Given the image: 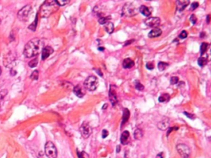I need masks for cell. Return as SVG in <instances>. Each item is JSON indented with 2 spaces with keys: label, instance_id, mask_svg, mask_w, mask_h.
Returning <instances> with one entry per match:
<instances>
[{
  "label": "cell",
  "instance_id": "cell-33",
  "mask_svg": "<svg viewBox=\"0 0 211 158\" xmlns=\"http://www.w3.org/2000/svg\"><path fill=\"white\" fill-rule=\"evenodd\" d=\"M178 82H179V78H178L177 77H172L170 80V83H171V85H175V84H177Z\"/></svg>",
  "mask_w": 211,
  "mask_h": 158
},
{
  "label": "cell",
  "instance_id": "cell-20",
  "mask_svg": "<svg viewBox=\"0 0 211 158\" xmlns=\"http://www.w3.org/2000/svg\"><path fill=\"white\" fill-rule=\"evenodd\" d=\"M130 111L128 109H124V112H123V117H122V123L121 125H123L125 123L128 121V119L130 118Z\"/></svg>",
  "mask_w": 211,
  "mask_h": 158
},
{
  "label": "cell",
  "instance_id": "cell-14",
  "mask_svg": "<svg viewBox=\"0 0 211 158\" xmlns=\"http://www.w3.org/2000/svg\"><path fill=\"white\" fill-rule=\"evenodd\" d=\"M189 1L188 0H180V1H177L176 3L177 4V8L178 11H182L185 8V7L187 6L189 4Z\"/></svg>",
  "mask_w": 211,
  "mask_h": 158
},
{
  "label": "cell",
  "instance_id": "cell-4",
  "mask_svg": "<svg viewBox=\"0 0 211 158\" xmlns=\"http://www.w3.org/2000/svg\"><path fill=\"white\" fill-rule=\"evenodd\" d=\"M84 88L87 89L90 92H93L97 88L98 86V80L95 76H89L84 81Z\"/></svg>",
  "mask_w": 211,
  "mask_h": 158
},
{
  "label": "cell",
  "instance_id": "cell-12",
  "mask_svg": "<svg viewBox=\"0 0 211 158\" xmlns=\"http://www.w3.org/2000/svg\"><path fill=\"white\" fill-rule=\"evenodd\" d=\"M54 52V50L50 46H46L45 48H43L42 52H41V59L43 60L46 59L52 53Z\"/></svg>",
  "mask_w": 211,
  "mask_h": 158
},
{
  "label": "cell",
  "instance_id": "cell-50",
  "mask_svg": "<svg viewBox=\"0 0 211 158\" xmlns=\"http://www.w3.org/2000/svg\"><path fill=\"white\" fill-rule=\"evenodd\" d=\"M204 36V32H201V35H200V37H203Z\"/></svg>",
  "mask_w": 211,
  "mask_h": 158
},
{
  "label": "cell",
  "instance_id": "cell-48",
  "mask_svg": "<svg viewBox=\"0 0 211 158\" xmlns=\"http://www.w3.org/2000/svg\"><path fill=\"white\" fill-rule=\"evenodd\" d=\"M97 72H98L97 73H98V74H100V76H102V73L101 72V70H97Z\"/></svg>",
  "mask_w": 211,
  "mask_h": 158
},
{
  "label": "cell",
  "instance_id": "cell-24",
  "mask_svg": "<svg viewBox=\"0 0 211 158\" xmlns=\"http://www.w3.org/2000/svg\"><path fill=\"white\" fill-rule=\"evenodd\" d=\"M111 19V17L108 16V17H101L98 20V22L101 25H104V24H106L108 22V21Z\"/></svg>",
  "mask_w": 211,
  "mask_h": 158
},
{
  "label": "cell",
  "instance_id": "cell-45",
  "mask_svg": "<svg viewBox=\"0 0 211 158\" xmlns=\"http://www.w3.org/2000/svg\"><path fill=\"white\" fill-rule=\"evenodd\" d=\"M210 15L207 16V23H210Z\"/></svg>",
  "mask_w": 211,
  "mask_h": 158
},
{
  "label": "cell",
  "instance_id": "cell-31",
  "mask_svg": "<svg viewBox=\"0 0 211 158\" xmlns=\"http://www.w3.org/2000/svg\"><path fill=\"white\" fill-rule=\"evenodd\" d=\"M135 88L138 90V91H142V90H144V86L142 85L139 82H135Z\"/></svg>",
  "mask_w": 211,
  "mask_h": 158
},
{
  "label": "cell",
  "instance_id": "cell-15",
  "mask_svg": "<svg viewBox=\"0 0 211 158\" xmlns=\"http://www.w3.org/2000/svg\"><path fill=\"white\" fill-rule=\"evenodd\" d=\"M162 35V30L158 27L153 28L150 32L149 33V38H155V37H158Z\"/></svg>",
  "mask_w": 211,
  "mask_h": 158
},
{
  "label": "cell",
  "instance_id": "cell-32",
  "mask_svg": "<svg viewBox=\"0 0 211 158\" xmlns=\"http://www.w3.org/2000/svg\"><path fill=\"white\" fill-rule=\"evenodd\" d=\"M56 3H57V4H58L59 7H62V6H65V5H66V4H68V3H69V1H62V0H57V1H56Z\"/></svg>",
  "mask_w": 211,
  "mask_h": 158
},
{
  "label": "cell",
  "instance_id": "cell-42",
  "mask_svg": "<svg viewBox=\"0 0 211 158\" xmlns=\"http://www.w3.org/2000/svg\"><path fill=\"white\" fill-rule=\"evenodd\" d=\"M173 129H176V130H177V129H178V128H177V127H176V128H170V129H168L167 133V136H168V135H169V134L171 133V132H172V130H173Z\"/></svg>",
  "mask_w": 211,
  "mask_h": 158
},
{
  "label": "cell",
  "instance_id": "cell-27",
  "mask_svg": "<svg viewBox=\"0 0 211 158\" xmlns=\"http://www.w3.org/2000/svg\"><path fill=\"white\" fill-rule=\"evenodd\" d=\"M208 47H209V44H208V43H205V42L202 43V44H201V46H200V54H204V53L206 52Z\"/></svg>",
  "mask_w": 211,
  "mask_h": 158
},
{
  "label": "cell",
  "instance_id": "cell-6",
  "mask_svg": "<svg viewBox=\"0 0 211 158\" xmlns=\"http://www.w3.org/2000/svg\"><path fill=\"white\" fill-rule=\"evenodd\" d=\"M32 12V7L30 5H26L24 7H22L17 13V17L21 21H26L28 19L30 14Z\"/></svg>",
  "mask_w": 211,
  "mask_h": 158
},
{
  "label": "cell",
  "instance_id": "cell-1",
  "mask_svg": "<svg viewBox=\"0 0 211 158\" xmlns=\"http://www.w3.org/2000/svg\"><path fill=\"white\" fill-rule=\"evenodd\" d=\"M43 43L38 38H34L26 43L24 48V55L26 58H32L36 56L42 49Z\"/></svg>",
  "mask_w": 211,
  "mask_h": 158
},
{
  "label": "cell",
  "instance_id": "cell-17",
  "mask_svg": "<svg viewBox=\"0 0 211 158\" xmlns=\"http://www.w3.org/2000/svg\"><path fill=\"white\" fill-rule=\"evenodd\" d=\"M129 139H130V133L128 131L123 132V133L121 134V137H120V143L124 145L127 144L129 142Z\"/></svg>",
  "mask_w": 211,
  "mask_h": 158
},
{
  "label": "cell",
  "instance_id": "cell-29",
  "mask_svg": "<svg viewBox=\"0 0 211 158\" xmlns=\"http://www.w3.org/2000/svg\"><path fill=\"white\" fill-rule=\"evenodd\" d=\"M36 24H37V16H36V19H35V21L33 22L32 24H31V25L29 26V29H30V30H32V31H36Z\"/></svg>",
  "mask_w": 211,
  "mask_h": 158
},
{
  "label": "cell",
  "instance_id": "cell-35",
  "mask_svg": "<svg viewBox=\"0 0 211 158\" xmlns=\"http://www.w3.org/2000/svg\"><path fill=\"white\" fill-rule=\"evenodd\" d=\"M78 157H79V158H87V155L83 151H80V152L78 151Z\"/></svg>",
  "mask_w": 211,
  "mask_h": 158
},
{
  "label": "cell",
  "instance_id": "cell-5",
  "mask_svg": "<svg viewBox=\"0 0 211 158\" xmlns=\"http://www.w3.org/2000/svg\"><path fill=\"white\" fill-rule=\"evenodd\" d=\"M45 153L49 158H57L58 151L52 142H47L45 146Z\"/></svg>",
  "mask_w": 211,
  "mask_h": 158
},
{
  "label": "cell",
  "instance_id": "cell-36",
  "mask_svg": "<svg viewBox=\"0 0 211 158\" xmlns=\"http://www.w3.org/2000/svg\"><path fill=\"white\" fill-rule=\"evenodd\" d=\"M186 37H187V32L185 31H182L181 34L179 35V38H181V39H185Z\"/></svg>",
  "mask_w": 211,
  "mask_h": 158
},
{
  "label": "cell",
  "instance_id": "cell-46",
  "mask_svg": "<svg viewBox=\"0 0 211 158\" xmlns=\"http://www.w3.org/2000/svg\"><path fill=\"white\" fill-rule=\"evenodd\" d=\"M120 146H117V147H116V151H117V152H120Z\"/></svg>",
  "mask_w": 211,
  "mask_h": 158
},
{
  "label": "cell",
  "instance_id": "cell-34",
  "mask_svg": "<svg viewBox=\"0 0 211 158\" xmlns=\"http://www.w3.org/2000/svg\"><path fill=\"white\" fill-rule=\"evenodd\" d=\"M7 93V90H2V91L0 92V101L4 98V96H6Z\"/></svg>",
  "mask_w": 211,
  "mask_h": 158
},
{
  "label": "cell",
  "instance_id": "cell-22",
  "mask_svg": "<svg viewBox=\"0 0 211 158\" xmlns=\"http://www.w3.org/2000/svg\"><path fill=\"white\" fill-rule=\"evenodd\" d=\"M169 99H170V96H169L168 94L165 93V94H163V95H161V96H159L158 101H159V102H166V101H168Z\"/></svg>",
  "mask_w": 211,
  "mask_h": 158
},
{
  "label": "cell",
  "instance_id": "cell-43",
  "mask_svg": "<svg viewBox=\"0 0 211 158\" xmlns=\"http://www.w3.org/2000/svg\"><path fill=\"white\" fill-rule=\"evenodd\" d=\"M163 152H160L159 154H158L157 155V157H156V158H163Z\"/></svg>",
  "mask_w": 211,
  "mask_h": 158
},
{
  "label": "cell",
  "instance_id": "cell-37",
  "mask_svg": "<svg viewBox=\"0 0 211 158\" xmlns=\"http://www.w3.org/2000/svg\"><path fill=\"white\" fill-rule=\"evenodd\" d=\"M198 7H199V3H198L197 2H194V3H192V4H191V11H193V10H195L196 8H197Z\"/></svg>",
  "mask_w": 211,
  "mask_h": 158
},
{
  "label": "cell",
  "instance_id": "cell-26",
  "mask_svg": "<svg viewBox=\"0 0 211 158\" xmlns=\"http://www.w3.org/2000/svg\"><path fill=\"white\" fill-rule=\"evenodd\" d=\"M167 66H168V64L167 63H164V62H160V63H158V69L160 70V71H163L165 70L167 68Z\"/></svg>",
  "mask_w": 211,
  "mask_h": 158
},
{
  "label": "cell",
  "instance_id": "cell-30",
  "mask_svg": "<svg viewBox=\"0 0 211 158\" xmlns=\"http://www.w3.org/2000/svg\"><path fill=\"white\" fill-rule=\"evenodd\" d=\"M39 78V72L37 70H36V71H34V72L32 73V75H31V78L32 79V80H37Z\"/></svg>",
  "mask_w": 211,
  "mask_h": 158
},
{
  "label": "cell",
  "instance_id": "cell-28",
  "mask_svg": "<svg viewBox=\"0 0 211 158\" xmlns=\"http://www.w3.org/2000/svg\"><path fill=\"white\" fill-rule=\"evenodd\" d=\"M37 64H38V59H34L32 61L29 62L28 65H29V67H31V68H34V67H36V66L37 65Z\"/></svg>",
  "mask_w": 211,
  "mask_h": 158
},
{
  "label": "cell",
  "instance_id": "cell-52",
  "mask_svg": "<svg viewBox=\"0 0 211 158\" xmlns=\"http://www.w3.org/2000/svg\"><path fill=\"white\" fill-rule=\"evenodd\" d=\"M0 23H1V20H0Z\"/></svg>",
  "mask_w": 211,
  "mask_h": 158
},
{
  "label": "cell",
  "instance_id": "cell-51",
  "mask_svg": "<svg viewBox=\"0 0 211 158\" xmlns=\"http://www.w3.org/2000/svg\"><path fill=\"white\" fill-rule=\"evenodd\" d=\"M1 72H2V70H1V68H0V75H1Z\"/></svg>",
  "mask_w": 211,
  "mask_h": 158
},
{
  "label": "cell",
  "instance_id": "cell-10",
  "mask_svg": "<svg viewBox=\"0 0 211 158\" xmlns=\"http://www.w3.org/2000/svg\"><path fill=\"white\" fill-rule=\"evenodd\" d=\"M115 90H116V87L114 86H111L110 92H109V98H110V100H111V102L113 105L117 104V102H118V98H117L116 92Z\"/></svg>",
  "mask_w": 211,
  "mask_h": 158
},
{
  "label": "cell",
  "instance_id": "cell-49",
  "mask_svg": "<svg viewBox=\"0 0 211 158\" xmlns=\"http://www.w3.org/2000/svg\"><path fill=\"white\" fill-rule=\"evenodd\" d=\"M106 107H107V105H106V104H105V105H104V106H103V108H102V109H105V108H106Z\"/></svg>",
  "mask_w": 211,
  "mask_h": 158
},
{
  "label": "cell",
  "instance_id": "cell-44",
  "mask_svg": "<svg viewBox=\"0 0 211 158\" xmlns=\"http://www.w3.org/2000/svg\"><path fill=\"white\" fill-rule=\"evenodd\" d=\"M133 41H134V40H131L130 41H128L127 43H125V46H128V45H129V44H130V43H132Z\"/></svg>",
  "mask_w": 211,
  "mask_h": 158
},
{
  "label": "cell",
  "instance_id": "cell-19",
  "mask_svg": "<svg viewBox=\"0 0 211 158\" xmlns=\"http://www.w3.org/2000/svg\"><path fill=\"white\" fill-rule=\"evenodd\" d=\"M15 60V57H11V55H7L5 57V59H4V64L6 67H11L12 64L14 62Z\"/></svg>",
  "mask_w": 211,
  "mask_h": 158
},
{
  "label": "cell",
  "instance_id": "cell-3",
  "mask_svg": "<svg viewBox=\"0 0 211 158\" xmlns=\"http://www.w3.org/2000/svg\"><path fill=\"white\" fill-rule=\"evenodd\" d=\"M138 13V9L132 3H126L122 8V16L131 17Z\"/></svg>",
  "mask_w": 211,
  "mask_h": 158
},
{
  "label": "cell",
  "instance_id": "cell-40",
  "mask_svg": "<svg viewBox=\"0 0 211 158\" xmlns=\"http://www.w3.org/2000/svg\"><path fill=\"white\" fill-rule=\"evenodd\" d=\"M108 134H109L108 131L106 130V129H103V130H102V135H101V137H102V138H106L107 136H108Z\"/></svg>",
  "mask_w": 211,
  "mask_h": 158
},
{
  "label": "cell",
  "instance_id": "cell-41",
  "mask_svg": "<svg viewBox=\"0 0 211 158\" xmlns=\"http://www.w3.org/2000/svg\"><path fill=\"white\" fill-rule=\"evenodd\" d=\"M184 114H185L187 117H189L190 118H192V119H194L195 118V115L194 114H188L187 112H184Z\"/></svg>",
  "mask_w": 211,
  "mask_h": 158
},
{
  "label": "cell",
  "instance_id": "cell-2",
  "mask_svg": "<svg viewBox=\"0 0 211 158\" xmlns=\"http://www.w3.org/2000/svg\"><path fill=\"white\" fill-rule=\"evenodd\" d=\"M59 8L56 1H46L40 7V13L42 17H49L53 13H54Z\"/></svg>",
  "mask_w": 211,
  "mask_h": 158
},
{
  "label": "cell",
  "instance_id": "cell-25",
  "mask_svg": "<svg viewBox=\"0 0 211 158\" xmlns=\"http://www.w3.org/2000/svg\"><path fill=\"white\" fill-rule=\"evenodd\" d=\"M207 62H208L207 58H204V57H200V59H198V64L200 67H204V65H206Z\"/></svg>",
  "mask_w": 211,
  "mask_h": 158
},
{
  "label": "cell",
  "instance_id": "cell-53",
  "mask_svg": "<svg viewBox=\"0 0 211 158\" xmlns=\"http://www.w3.org/2000/svg\"><path fill=\"white\" fill-rule=\"evenodd\" d=\"M0 110H1V106H0Z\"/></svg>",
  "mask_w": 211,
  "mask_h": 158
},
{
  "label": "cell",
  "instance_id": "cell-13",
  "mask_svg": "<svg viewBox=\"0 0 211 158\" xmlns=\"http://www.w3.org/2000/svg\"><path fill=\"white\" fill-rule=\"evenodd\" d=\"M138 11H139V13H142L145 17H149L151 15L152 12H153V8L149 7L147 6H144V5H142V6L139 7Z\"/></svg>",
  "mask_w": 211,
  "mask_h": 158
},
{
  "label": "cell",
  "instance_id": "cell-38",
  "mask_svg": "<svg viewBox=\"0 0 211 158\" xmlns=\"http://www.w3.org/2000/svg\"><path fill=\"white\" fill-rule=\"evenodd\" d=\"M146 68H148V69H149V70H152V69H153V64L152 63V62H149V63H147L146 64Z\"/></svg>",
  "mask_w": 211,
  "mask_h": 158
},
{
  "label": "cell",
  "instance_id": "cell-8",
  "mask_svg": "<svg viewBox=\"0 0 211 158\" xmlns=\"http://www.w3.org/2000/svg\"><path fill=\"white\" fill-rule=\"evenodd\" d=\"M80 133L82 134V136L84 138H87L92 133V129L91 126L88 125L87 123H83V125L80 126Z\"/></svg>",
  "mask_w": 211,
  "mask_h": 158
},
{
  "label": "cell",
  "instance_id": "cell-9",
  "mask_svg": "<svg viewBox=\"0 0 211 158\" xmlns=\"http://www.w3.org/2000/svg\"><path fill=\"white\" fill-rule=\"evenodd\" d=\"M145 25H147L149 27H155L158 26L160 24V18H158L157 17H152L144 21Z\"/></svg>",
  "mask_w": 211,
  "mask_h": 158
},
{
  "label": "cell",
  "instance_id": "cell-39",
  "mask_svg": "<svg viewBox=\"0 0 211 158\" xmlns=\"http://www.w3.org/2000/svg\"><path fill=\"white\" fill-rule=\"evenodd\" d=\"M191 21L193 23V24H196V21H197V19H196V17L193 14V15H191Z\"/></svg>",
  "mask_w": 211,
  "mask_h": 158
},
{
  "label": "cell",
  "instance_id": "cell-7",
  "mask_svg": "<svg viewBox=\"0 0 211 158\" xmlns=\"http://www.w3.org/2000/svg\"><path fill=\"white\" fill-rule=\"evenodd\" d=\"M177 150L178 153L183 158H190L191 150H190V147L188 146L182 144V143L178 144L177 146Z\"/></svg>",
  "mask_w": 211,
  "mask_h": 158
},
{
  "label": "cell",
  "instance_id": "cell-23",
  "mask_svg": "<svg viewBox=\"0 0 211 158\" xmlns=\"http://www.w3.org/2000/svg\"><path fill=\"white\" fill-rule=\"evenodd\" d=\"M134 137L135 139H140L143 137V131L140 129H137L134 133Z\"/></svg>",
  "mask_w": 211,
  "mask_h": 158
},
{
  "label": "cell",
  "instance_id": "cell-21",
  "mask_svg": "<svg viewBox=\"0 0 211 158\" xmlns=\"http://www.w3.org/2000/svg\"><path fill=\"white\" fill-rule=\"evenodd\" d=\"M105 29L106 31V32L109 33V34H112L114 31V25H113V23H112V22H107L106 24Z\"/></svg>",
  "mask_w": 211,
  "mask_h": 158
},
{
  "label": "cell",
  "instance_id": "cell-47",
  "mask_svg": "<svg viewBox=\"0 0 211 158\" xmlns=\"http://www.w3.org/2000/svg\"><path fill=\"white\" fill-rule=\"evenodd\" d=\"M98 50H100V51H103V50H104V48H101V47H99V48H98Z\"/></svg>",
  "mask_w": 211,
  "mask_h": 158
},
{
  "label": "cell",
  "instance_id": "cell-16",
  "mask_svg": "<svg viewBox=\"0 0 211 158\" xmlns=\"http://www.w3.org/2000/svg\"><path fill=\"white\" fill-rule=\"evenodd\" d=\"M169 123H170L169 119H168V118H165V119L162 120V121H160V122L158 123V128L160 129V130H165V129H167V127H168V125H169Z\"/></svg>",
  "mask_w": 211,
  "mask_h": 158
},
{
  "label": "cell",
  "instance_id": "cell-11",
  "mask_svg": "<svg viewBox=\"0 0 211 158\" xmlns=\"http://www.w3.org/2000/svg\"><path fill=\"white\" fill-rule=\"evenodd\" d=\"M73 92H74V94H75L78 97H79V98L83 97V96L86 94L85 88L83 87L82 86L80 85L75 86L73 87Z\"/></svg>",
  "mask_w": 211,
  "mask_h": 158
},
{
  "label": "cell",
  "instance_id": "cell-18",
  "mask_svg": "<svg viewBox=\"0 0 211 158\" xmlns=\"http://www.w3.org/2000/svg\"><path fill=\"white\" fill-rule=\"evenodd\" d=\"M134 65V63L131 59L127 58L123 61V67L124 68H131Z\"/></svg>",
  "mask_w": 211,
  "mask_h": 158
}]
</instances>
